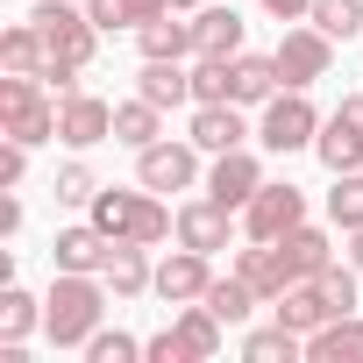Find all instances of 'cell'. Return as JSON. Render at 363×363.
Segmentation results:
<instances>
[{"mask_svg": "<svg viewBox=\"0 0 363 363\" xmlns=\"http://www.w3.org/2000/svg\"><path fill=\"white\" fill-rule=\"evenodd\" d=\"M100 285H107V278H93V271H57L50 306H43V328H50L57 349L93 342V328H100V313H107V292H100Z\"/></svg>", "mask_w": 363, "mask_h": 363, "instance_id": "6da1fadb", "label": "cell"}, {"mask_svg": "<svg viewBox=\"0 0 363 363\" xmlns=\"http://www.w3.org/2000/svg\"><path fill=\"white\" fill-rule=\"evenodd\" d=\"M93 221H100L114 242H143V250L178 228V214H164V207L150 200V186H143V193H114V186H107V193L93 200Z\"/></svg>", "mask_w": 363, "mask_h": 363, "instance_id": "7a4b0ae2", "label": "cell"}, {"mask_svg": "<svg viewBox=\"0 0 363 363\" xmlns=\"http://www.w3.org/2000/svg\"><path fill=\"white\" fill-rule=\"evenodd\" d=\"M36 29H43V50H50V65H93V36H100V22L86 15V0H43V8L29 15Z\"/></svg>", "mask_w": 363, "mask_h": 363, "instance_id": "3957f363", "label": "cell"}, {"mask_svg": "<svg viewBox=\"0 0 363 363\" xmlns=\"http://www.w3.org/2000/svg\"><path fill=\"white\" fill-rule=\"evenodd\" d=\"M221 313H207V306H186L164 335H150L143 342V356H157V363H207L214 349H221Z\"/></svg>", "mask_w": 363, "mask_h": 363, "instance_id": "277c9868", "label": "cell"}, {"mask_svg": "<svg viewBox=\"0 0 363 363\" xmlns=\"http://www.w3.org/2000/svg\"><path fill=\"white\" fill-rule=\"evenodd\" d=\"M0 121H8V143H29V150L57 135V107L36 93L29 72H8V79H0Z\"/></svg>", "mask_w": 363, "mask_h": 363, "instance_id": "5b68a950", "label": "cell"}, {"mask_svg": "<svg viewBox=\"0 0 363 363\" xmlns=\"http://www.w3.org/2000/svg\"><path fill=\"white\" fill-rule=\"evenodd\" d=\"M313 135H320V114L306 107V93H299V86L264 100V150H278V157H285V150H306Z\"/></svg>", "mask_w": 363, "mask_h": 363, "instance_id": "8992f818", "label": "cell"}, {"mask_svg": "<svg viewBox=\"0 0 363 363\" xmlns=\"http://www.w3.org/2000/svg\"><path fill=\"white\" fill-rule=\"evenodd\" d=\"M306 221V200H299V186H257V200L242 207V228H250V242H278V235H292Z\"/></svg>", "mask_w": 363, "mask_h": 363, "instance_id": "52a82bcc", "label": "cell"}, {"mask_svg": "<svg viewBox=\"0 0 363 363\" xmlns=\"http://www.w3.org/2000/svg\"><path fill=\"white\" fill-rule=\"evenodd\" d=\"M313 150L328 171H363V100H342L328 114V128L313 135Z\"/></svg>", "mask_w": 363, "mask_h": 363, "instance_id": "ba28073f", "label": "cell"}, {"mask_svg": "<svg viewBox=\"0 0 363 363\" xmlns=\"http://www.w3.org/2000/svg\"><path fill=\"white\" fill-rule=\"evenodd\" d=\"M57 135H65L72 150H93V143L114 135V107H107L100 93H65V100H57Z\"/></svg>", "mask_w": 363, "mask_h": 363, "instance_id": "9c48e42d", "label": "cell"}, {"mask_svg": "<svg viewBox=\"0 0 363 363\" xmlns=\"http://www.w3.org/2000/svg\"><path fill=\"white\" fill-rule=\"evenodd\" d=\"M328 29H285V43L271 50L278 57V72H285V86H313V79H328Z\"/></svg>", "mask_w": 363, "mask_h": 363, "instance_id": "30bf717a", "label": "cell"}, {"mask_svg": "<svg viewBox=\"0 0 363 363\" xmlns=\"http://www.w3.org/2000/svg\"><path fill=\"white\" fill-rule=\"evenodd\" d=\"M135 157H143L135 171H143L150 193H186L193 178H200V157H193L186 143H150V150H135Z\"/></svg>", "mask_w": 363, "mask_h": 363, "instance_id": "8fae6325", "label": "cell"}, {"mask_svg": "<svg viewBox=\"0 0 363 363\" xmlns=\"http://www.w3.org/2000/svg\"><path fill=\"white\" fill-rule=\"evenodd\" d=\"M257 186H264V171H257V157H250V150H221V157H214V171H207V193H214L221 207H250V200H257Z\"/></svg>", "mask_w": 363, "mask_h": 363, "instance_id": "7c38bea8", "label": "cell"}, {"mask_svg": "<svg viewBox=\"0 0 363 363\" xmlns=\"http://www.w3.org/2000/svg\"><path fill=\"white\" fill-rule=\"evenodd\" d=\"M207 285H214V271H207V250H178V257H164V264H157V292H164L171 306L207 299Z\"/></svg>", "mask_w": 363, "mask_h": 363, "instance_id": "4fadbf2b", "label": "cell"}, {"mask_svg": "<svg viewBox=\"0 0 363 363\" xmlns=\"http://www.w3.org/2000/svg\"><path fill=\"white\" fill-rule=\"evenodd\" d=\"M235 271L250 278V292H257V299H278L285 285H299V271H292L285 242H257V250H242V264H235Z\"/></svg>", "mask_w": 363, "mask_h": 363, "instance_id": "5bb4252c", "label": "cell"}, {"mask_svg": "<svg viewBox=\"0 0 363 363\" xmlns=\"http://www.w3.org/2000/svg\"><path fill=\"white\" fill-rule=\"evenodd\" d=\"M178 242L186 250H228V207L207 193V200H193V207H178Z\"/></svg>", "mask_w": 363, "mask_h": 363, "instance_id": "9a60e30c", "label": "cell"}, {"mask_svg": "<svg viewBox=\"0 0 363 363\" xmlns=\"http://www.w3.org/2000/svg\"><path fill=\"white\" fill-rule=\"evenodd\" d=\"M193 50L200 57H242V15L235 8H200L193 15Z\"/></svg>", "mask_w": 363, "mask_h": 363, "instance_id": "2e32d148", "label": "cell"}, {"mask_svg": "<svg viewBox=\"0 0 363 363\" xmlns=\"http://www.w3.org/2000/svg\"><path fill=\"white\" fill-rule=\"evenodd\" d=\"M278 57H228V100L235 107H264L271 93H278Z\"/></svg>", "mask_w": 363, "mask_h": 363, "instance_id": "e0dca14e", "label": "cell"}, {"mask_svg": "<svg viewBox=\"0 0 363 363\" xmlns=\"http://www.w3.org/2000/svg\"><path fill=\"white\" fill-rule=\"evenodd\" d=\"M242 135H250V128H242L235 100H207V107L193 114V150H214V157H221V150H242Z\"/></svg>", "mask_w": 363, "mask_h": 363, "instance_id": "ac0fdd59", "label": "cell"}, {"mask_svg": "<svg viewBox=\"0 0 363 363\" xmlns=\"http://www.w3.org/2000/svg\"><path fill=\"white\" fill-rule=\"evenodd\" d=\"M306 356H313V363H356V356H363V320H356V313L320 320V328L306 335Z\"/></svg>", "mask_w": 363, "mask_h": 363, "instance_id": "d6986e66", "label": "cell"}, {"mask_svg": "<svg viewBox=\"0 0 363 363\" xmlns=\"http://www.w3.org/2000/svg\"><path fill=\"white\" fill-rule=\"evenodd\" d=\"M135 93H143L150 107H178V100H193V72H178V57H143Z\"/></svg>", "mask_w": 363, "mask_h": 363, "instance_id": "ffe728a7", "label": "cell"}, {"mask_svg": "<svg viewBox=\"0 0 363 363\" xmlns=\"http://www.w3.org/2000/svg\"><path fill=\"white\" fill-rule=\"evenodd\" d=\"M107 250H114V235H107L100 221H93V228H65V235H57V271H100Z\"/></svg>", "mask_w": 363, "mask_h": 363, "instance_id": "44dd1931", "label": "cell"}, {"mask_svg": "<svg viewBox=\"0 0 363 363\" xmlns=\"http://www.w3.org/2000/svg\"><path fill=\"white\" fill-rule=\"evenodd\" d=\"M278 320H285L292 335H313V328H320V320H335V313H328L320 285H313V278H299V285H285V292H278Z\"/></svg>", "mask_w": 363, "mask_h": 363, "instance_id": "7402d4cb", "label": "cell"}, {"mask_svg": "<svg viewBox=\"0 0 363 363\" xmlns=\"http://www.w3.org/2000/svg\"><path fill=\"white\" fill-rule=\"evenodd\" d=\"M100 278H107L121 299H135L143 285H157V271L143 264V242H114V250H107V264H100Z\"/></svg>", "mask_w": 363, "mask_h": 363, "instance_id": "603a6c76", "label": "cell"}, {"mask_svg": "<svg viewBox=\"0 0 363 363\" xmlns=\"http://www.w3.org/2000/svg\"><path fill=\"white\" fill-rule=\"evenodd\" d=\"M135 43H143V57H186L193 50V22H178V8H164L157 22L135 29Z\"/></svg>", "mask_w": 363, "mask_h": 363, "instance_id": "cb8c5ba5", "label": "cell"}, {"mask_svg": "<svg viewBox=\"0 0 363 363\" xmlns=\"http://www.w3.org/2000/svg\"><path fill=\"white\" fill-rule=\"evenodd\" d=\"M0 65H8V72H29V79H43V65H50V50H43V29H36V22L8 29V36H0Z\"/></svg>", "mask_w": 363, "mask_h": 363, "instance_id": "d4e9b609", "label": "cell"}, {"mask_svg": "<svg viewBox=\"0 0 363 363\" xmlns=\"http://www.w3.org/2000/svg\"><path fill=\"white\" fill-rule=\"evenodd\" d=\"M278 242H285V257H292V271H299V278H320V271L335 264V242H328L320 228H306V221H299L292 235H278Z\"/></svg>", "mask_w": 363, "mask_h": 363, "instance_id": "484cf974", "label": "cell"}, {"mask_svg": "<svg viewBox=\"0 0 363 363\" xmlns=\"http://www.w3.org/2000/svg\"><path fill=\"white\" fill-rule=\"evenodd\" d=\"M171 8V0H86V15L100 22V29H143V22H157Z\"/></svg>", "mask_w": 363, "mask_h": 363, "instance_id": "4316f807", "label": "cell"}, {"mask_svg": "<svg viewBox=\"0 0 363 363\" xmlns=\"http://www.w3.org/2000/svg\"><path fill=\"white\" fill-rule=\"evenodd\" d=\"M157 114H164V107H150V100L135 93L128 107H114V143H128V150H150V143H157Z\"/></svg>", "mask_w": 363, "mask_h": 363, "instance_id": "83f0119b", "label": "cell"}, {"mask_svg": "<svg viewBox=\"0 0 363 363\" xmlns=\"http://www.w3.org/2000/svg\"><path fill=\"white\" fill-rule=\"evenodd\" d=\"M328 214H335V228H363V171H335V193H328Z\"/></svg>", "mask_w": 363, "mask_h": 363, "instance_id": "f1b7e54d", "label": "cell"}, {"mask_svg": "<svg viewBox=\"0 0 363 363\" xmlns=\"http://www.w3.org/2000/svg\"><path fill=\"white\" fill-rule=\"evenodd\" d=\"M250 299H257V292H250V278L235 271V278H214L200 306H207V313H221V320H242V313H250Z\"/></svg>", "mask_w": 363, "mask_h": 363, "instance_id": "f546056e", "label": "cell"}, {"mask_svg": "<svg viewBox=\"0 0 363 363\" xmlns=\"http://www.w3.org/2000/svg\"><path fill=\"white\" fill-rule=\"evenodd\" d=\"M29 328H36V299L22 285H8V292H0V342H22Z\"/></svg>", "mask_w": 363, "mask_h": 363, "instance_id": "4dcf8cb0", "label": "cell"}, {"mask_svg": "<svg viewBox=\"0 0 363 363\" xmlns=\"http://www.w3.org/2000/svg\"><path fill=\"white\" fill-rule=\"evenodd\" d=\"M242 356H250V363H278V356L292 363V356H299V335H292V328L278 320V328H264V335H250V342H242Z\"/></svg>", "mask_w": 363, "mask_h": 363, "instance_id": "1f68e13d", "label": "cell"}, {"mask_svg": "<svg viewBox=\"0 0 363 363\" xmlns=\"http://www.w3.org/2000/svg\"><path fill=\"white\" fill-rule=\"evenodd\" d=\"M313 29H328V36H356V29H363V8H356V0H313Z\"/></svg>", "mask_w": 363, "mask_h": 363, "instance_id": "d6a6232c", "label": "cell"}, {"mask_svg": "<svg viewBox=\"0 0 363 363\" xmlns=\"http://www.w3.org/2000/svg\"><path fill=\"white\" fill-rule=\"evenodd\" d=\"M313 285H320V299H328V313H356V278H349L342 264H328V271H320Z\"/></svg>", "mask_w": 363, "mask_h": 363, "instance_id": "836d02e7", "label": "cell"}, {"mask_svg": "<svg viewBox=\"0 0 363 363\" xmlns=\"http://www.w3.org/2000/svg\"><path fill=\"white\" fill-rule=\"evenodd\" d=\"M86 356H93V363H128V356H143V342H135V335H121V328H114V335H107V328H93Z\"/></svg>", "mask_w": 363, "mask_h": 363, "instance_id": "e575fe53", "label": "cell"}, {"mask_svg": "<svg viewBox=\"0 0 363 363\" xmlns=\"http://www.w3.org/2000/svg\"><path fill=\"white\" fill-rule=\"evenodd\" d=\"M57 200H65V207H93V200H100V186H93L86 164H65V171H57Z\"/></svg>", "mask_w": 363, "mask_h": 363, "instance_id": "d590c367", "label": "cell"}, {"mask_svg": "<svg viewBox=\"0 0 363 363\" xmlns=\"http://www.w3.org/2000/svg\"><path fill=\"white\" fill-rule=\"evenodd\" d=\"M193 100L207 107V100H228V57H200V72H193Z\"/></svg>", "mask_w": 363, "mask_h": 363, "instance_id": "8d00e7d4", "label": "cell"}, {"mask_svg": "<svg viewBox=\"0 0 363 363\" xmlns=\"http://www.w3.org/2000/svg\"><path fill=\"white\" fill-rule=\"evenodd\" d=\"M22 171H29V143H8L0 150V186H22Z\"/></svg>", "mask_w": 363, "mask_h": 363, "instance_id": "74e56055", "label": "cell"}, {"mask_svg": "<svg viewBox=\"0 0 363 363\" xmlns=\"http://www.w3.org/2000/svg\"><path fill=\"white\" fill-rule=\"evenodd\" d=\"M264 8H271L278 22H292V15H313V0H264Z\"/></svg>", "mask_w": 363, "mask_h": 363, "instance_id": "f35d334b", "label": "cell"}, {"mask_svg": "<svg viewBox=\"0 0 363 363\" xmlns=\"http://www.w3.org/2000/svg\"><path fill=\"white\" fill-rule=\"evenodd\" d=\"M349 257H356V271H363V228H356V250H349Z\"/></svg>", "mask_w": 363, "mask_h": 363, "instance_id": "ab89813d", "label": "cell"}, {"mask_svg": "<svg viewBox=\"0 0 363 363\" xmlns=\"http://www.w3.org/2000/svg\"><path fill=\"white\" fill-rule=\"evenodd\" d=\"M171 8H207V0H171Z\"/></svg>", "mask_w": 363, "mask_h": 363, "instance_id": "60d3db41", "label": "cell"}]
</instances>
